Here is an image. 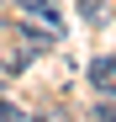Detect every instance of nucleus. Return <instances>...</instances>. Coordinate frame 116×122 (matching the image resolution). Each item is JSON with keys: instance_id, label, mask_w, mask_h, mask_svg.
<instances>
[{"instance_id": "nucleus-5", "label": "nucleus", "mask_w": 116, "mask_h": 122, "mask_svg": "<svg viewBox=\"0 0 116 122\" xmlns=\"http://www.w3.org/2000/svg\"><path fill=\"white\" fill-rule=\"evenodd\" d=\"M0 122H21V112H16L11 101H0Z\"/></svg>"}, {"instance_id": "nucleus-3", "label": "nucleus", "mask_w": 116, "mask_h": 122, "mask_svg": "<svg viewBox=\"0 0 116 122\" xmlns=\"http://www.w3.org/2000/svg\"><path fill=\"white\" fill-rule=\"evenodd\" d=\"M79 16H85L90 27H106V16H111V11L100 5V0H79Z\"/></svg>"}, {"instance_id": "nucleus-6", "label": "nucleus", "mask_w": 116, "mask_h": 122, "mask_svg": "<svg viewBox=\"0 0 116 122\" xmlns=\"http://www.w3.org/2000/svg\"><path fill=\"white\" fill-rule=\"evenodd\" d=\"M32 122H69V112H42V117H32Z\"/></svg>"}, {"instance_id": "nucleus-4", "label": "nucleus", "mask_w": 116, "mask_h": 122, "mask_svg": "<svg viewBox=\"0 0 116 122\" xmlns=\"http://www.w3.org/2000/svg\"><path fill=\"white\" fill-rule=\"evenodd\" d=\"M95 117H100V122H116V96H106L100 106H95Z\"/></svg>"}, {"instance_id": "nucleus-1", "label": "nucleus", "mask_w": 116, "mask_h": 122, "mask_svg": "<svg viewBox=\"0 0 116 122\" xmlns=\"http://www.w3.org/2000/svg\"><path fill=\"white\" fill-rule=\"evenodd\" d=\"M16 11H27V16H37L42 27L63 32V11H58V0H16Z\"/></svg>"}, {"instance_id": "nucleus-2", "label": "nucleus", "mask_w": 116, "mask_h": 122, "mask_svg": "<svg viewBox=\"0 0 116 122\" xmlns=\"http://www.w3.org/2000/svg\"><path fill=\"white\" fill-rule=\"evenodd\" d=\"M90 85L100 90V96H116V58H111V53H100V58L90 64Z\"/></svg>"}]
</instances>
